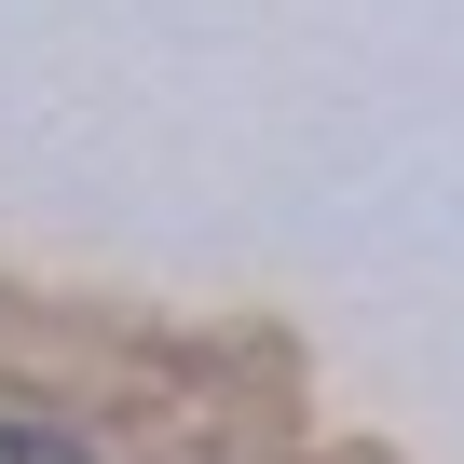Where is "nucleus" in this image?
I'll return each instance as SVG.
<instances>
[{"label":"nucleus","instance_id":"nucleus-1","mask_svg":"<svg viewBox=\"0 0 464 464\" xmlns=\"http://www.w3.org/2000/svg\"><path fill=\"white\" fill-rule=\"evenodd\" d=\"M0 464H82V450H69L55 423H0Z\"/></svg>","mask_w":464,"mask_h":464}]
</instances>
